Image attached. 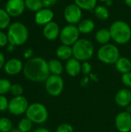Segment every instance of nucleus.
Returning <instances> with one entry per match:
<instances>
[{"label": "nucleus", "instance_id": "nucleus-1", "mask_svg": "<svg viewBox=\"0 0 131 132\" xmlns=\"http://www.w3.org/2000/svg\"><path fill=\"white\" fill-rule=\"evenodd\" d=\"M25 77L33 82H44L50 76L48 62L42 57L29 59L23 67Z\"/></svg>", "mask_w": 131, "mask_h": 132}, {"label": "nucleus", "instance_id": "nucleus-2", "mask_svg": "<svg viewBox=\"0 0 131 132\" xmlns=\"http://www.w3.org/2000/svg\"><path fill=\"white\" fill-rule=\"evenodd\" d=\"M111 39L117 44H126L131 39V28L128 23L122 20H117L110 27Z\"/></svg>", "mask_w": 131, "mask_h": 132}, {"label": "nucleus", "instance_id": "nucleus-3", "mask_svg": "<svg viewBox=\"0 0 131 132\" xmlns=\"http://www.w3.org/2000/svg\"><path fill=\"white\" fill-rule=\"evenodd\" d=\"M8 43L14 46L24 44L29 38V30L27 27L20 22H15L8 26L7 32Z\"/></svg>", "mask_w": 131, "mask_h": 132}, {"label": "nucleus", "instance_id": "nucleus-4", "mask_svg": "<svg viewBox=\"0 0 131 132\" xmlns=\"http://www.w3.org/2000/svg\"><path fill=\"white\" fill-rule=\"evenodd\" d=\"M73 56L80 61H87L94 53V46L91 41L86 39H79L72 46Z\"/></svg>", "mask_w": 131, "mask_h": 132}, {"label": "nucleus", "instance_id": "nucleus-5", "mask_svg": "<svg viewBox=\"0 0 131 132\" xmlns=\"http://www.w3.org/2000/svg\"><path fill=\"white\" fill-rule=\"evenodd\" d=\"M26 118H29L32 123L43 124L49 117L48 110L45 105L40 103H33L30 104L25 112Z\"/></svg>", "mask_w": 131, "mask_h": 132}, {"label": "nucleus", "instance_id": "nucleus-6", "mask_svg": "<svg viewBox=\"0 0 131 132\" xmlns=\"http://www.w3.org/2000/svg\"><path fill=\"white\" fill-rule=\"evenodd\" d=\"M97 57L100 61L106 64H115L120 58V51L115 45L107 43L98 50Z\"/></svg>", "mask_w": 131, "mask_h": 132}, {"label": "nucleus", "instance_id": "nucleus-7", "mask_svg": "<svg viewBox=\"0 0 131 132\" xmlns=\"http://www.w3.org/2000/svg\"><path fill=\"white\" fill-rule=\"evenodd\" d=\"M80 34V32L76 26L68 24L60 30L59 39L63 45L73 46L79 39Z\"/></svg>", "mask_w": 131, "mask_h": 132}, {"label": "nucleus", "instance_id": "nucleus-8", "mask_svg": "<svg viewBox=\"0 0 131 132\" xmlns=\"http://www.w3.org/2000/svg\"><path fill=\"white\" fill-rule=\"evenodd\" d=\"M46 92L52 97H57L61 94L64 88V81L59 75H50L45 81Z\"/></svg>", "mask_w": 131, "mask_h": 132}, {"label": "nucleus", "instance_id": "nucleus-9", "mask_svg": "<svg viewBox=\"0 0 131 132\" xmlns=\"http://www.w3.org/2000/svg\"><path fill=\"white\" fill-rule=\"evenodd\" d=\"M29 106V105L27 99L22 95V96L14 97L9 101L8 110L12 114L19 116L25 113Z\"/></svg>", "mask_w": 131, "mask_h": 132}, {"label": "nucleus", "instance_id": "nucleus-10", "mask_svg": "<svg viewBox=\"0 0 131 132\" xmlns=\"http://www.w3.org/2000/svg\"><path fill=\"white\" fill-rule=\"evenodd\" d=\"M64 18L66 21L71 25L78 24L82 19V9L74 4L68 5L64 9Z\"/></svg>", "mask_w": 131, "mask_h": 132}, {"label": "nucleus", "instance_id": "nucleus-11", "mask_svg": "<svg viewBox=\"0 0 131 132\" xmlns=\"http://www.w3.org/2000/svg\"><path fill=\"white\" fill-rule=\"evenodd\" d=\"M25 9V0H8L5 7V9L11 17L21 15L24 12Z\"/></svg>", "mask_w": 131, "mask_h": 132}, {"label": "nucleus", "instance_id": "nucleus-12", "mask_svg": "<svg viewBox=\"0 0 131 132\" xmlns=\"http://www.w3.org/2000/svg\"><path fill=\"white\" fill-rule=\"evenodd\" d=\"M115 125L120 132H130L131 131V114L127 111L119 113L115 118Z\"/></svg>", "mask_w": 131, "mask_h": 132}, {"label": "nucleus", "instance_id": "nucleus-13", "mask_svg": "<svg viewBox=\"0 0 131 132\" xmlns=\"http://www.w3.org/2000/svg\"><path fill=\"white\" fill-rule=\"evenodd\" d=\"M53 12L49 8H42L35 14V22L39 26H46L53 21Z\"/></svg>", "mask_w": 131, "mask_h": 132}, {"label": "nucleus", "instance_id": "nucleus-14", "mask_svg": "<svg viewBox=\"0 0 131 132\" xmlns=\"http://www.w3.org/2000/svg\"><path fill=\"white\" fill-rule=\"evenodd\" d=\"M23 67L24 66L22 65V63L20 60L17 58H12L5 63L4 70L7 74L14 76L19 74L23 70Z\"/></svg>", "mask_w": 131, "mask_h": 132}, {"label": "nucleus", "instance_id": "nucleus-15", "mask_svg": "<svg viewBox=\"0 0 131 132\" xmlns=\"http://www.w3.org/2000/svg\"><path fill=\"white\" fill-rule=\"evenodd\" d=\"M60 29L59 25L56 22H50L49 23L44 26L43 28V36L48 40H55L56 38L59 37L60 34Z\"/></svg>", "mask_w": 131, "mask_h": 132}, {"label": "nucleus", "instance_id": "nucleus-16", "mask_svg": "<svg viewBox=\"0 0 131 132\" xmlns=\"http://www.w3.org/2000/svg\"><path fill=\"white\" fill-rule=\"evenodd\" d=\"M115 102L120 107H128L131 103V90L127 88L120 90L115 95Z\"/></svg>", "mask_w": 131, "mask_h": 132}, {"label": "nucleus", "instance_id": "nucleus-17", "mask_svg": "<svg viewBox=\"0 0 131 132\" xmlns=\"http://www.w3.org/2000/svg\"><path fill=\"white\" fill-rule=\"evenodd\" d=\"M81 66L80 61L73 58H70L66 61L65 69L66 73L71 77H76L81 73Z\"/></svg>", "mask_w": 131, "mask_h": 132}, {"label": "nucleus", "instance_id": "nucleus-18", "mask_svg": "<svg viewBox=\"0 0 131 132\" xmlns=\"http://www.w3.org/2000/svg\"><path fill=\"white\" fill-rule=\"evenodd\" d=\"M77 27L80 33L88 34L92 32L95 29V23L90 19H84L78 23Z\"/></svg>", "mask_w": 131, "mask_h": 132}, {"label": "nucleus", "instance_id": "nucleus-19", "mask_svg": "<svg viewBox=\"0 0 131 132\" xmlns=\"http://www.w3.org/2000/svg\"><path fill=\"white\" fill-rule=\"evenodd\" d=\"M95 39L98 43L102 44V45L109 43L110 39H112L110 29L103 28V29L97 30L95 34Z\"/></svg>", "mask_w": 131, "mask_h": 132}, {"label": "nucleus", "instance_id": "nucleus-20", "mask_svg": "<svg viewBox=\"0 0 131 132\" xmlns=\"http://www.w3.org/2000/svg\"><path fill=\"white\" fill-rule=\"evenodd\" d=\"M56 56L61 60H68L73 56V49L70 46L61 45L56 50Z\"/></svg>", "mask_w": 131, "mask_h": 132}, {"label": "nucleus", "instance_id": "nucleus-21", "mask_svg": "<svg viewBox=\"0 0 131 132\" xmlns=\"http://www.w3.org/2000/svg\"><path fill=\"white\" fill-rule=\"evenodd\" d=\"M115 66L117 70L123 74L131 71V61L127 57H120Z\"/></svg>", "mask_w": 131, "mask_h": 132}, {"label": "nucleus", "instance_id": "nucleus-22", "mask_svg": "<svg viewBox=\"0 0 131 132\" xmlns=\"http://www.w3.org/2000/svg\"><path fill=\"white\" fill-rule=\"evenodd\" d=\"M49 72L53 75H61L63 71V66L62 63L56 59H53L48 62Z\"/></svg>", "mask_w": 131, "mask_h": 132}, {"label": "nucleus", "instance_id": "nucleus-23", "mask_svg": "<svg viewBox=\"0 0 131 132\" xmlns=\"http://www.w3.org/2000/svg\"><path fill=\"white\" fill-rule=\"evenodd\" d=\"M97 0H75V4L82 10L93 11L97 6Z\"/></svg>", "mask_w": 131, "mask_h": 132}, {"label": "nucleus", "instance_id": "nucleus-24", "mask_svg": "<svg viewBox=\"0 0 131 132\" xmlns=\"http://www.w3.org/2000/svg\"><path fill=\"white\" fill-rule=\"evenodd\" d=\"M93 12L96 17L100 20H107L110 17V12L106 6L97 5Z\"/></svg>", "mask_w": 131, "mask_h": 132}, {"label": "nucleus", "instance_id": "nucleus-25", "mask_svg": "<svg viewBox=\"0 0 131 132\" xmlns=\"http://www.w3.org/2000/svg\"><path fill=\"white\" fill-rule=\"evenodd\" d=\"M25 8L31 12H36L43 8V3L42 0H25Z\"/></svg>", "mask_w": 131, "mask_h": 132}, {"label": "nucleus", "instance_id": "nucleus-26", "mask_svg": "<svg viewBox=\"0 0 131 132\" xmlns=\"http://www.w3.org/2000/svg\"><path fill=\"white\" fill-rule=\"evenodd\" d=\"M10 15L5 9H0V29H4L10 26Z\"/></svg>", "mask_w": 131, "mask_h": 132}, {"label": "nucleus", "instance_id": "nucleus-27", "mask_svg": "<svg viewBox=\"0 0 131 132\" xmlns=\"http://www.w3.org/2000/svg\"><path fill=\"white\" fill-rule=\"evenodd\" d=\"M32 122L26 117L21 119L18 124V129L22 132H29L32 128Z\"/></svg>", "mask_w": 131, "mask_h": 132}, {"label": "nucleus", "instance_id": "nucleus-28", "mask_svg": "<svg viewBox=\"0 0 131 132\" xmlns=\"http://www.w3.org/2000/svg\"><path fill=\"white\" fill-rule=\"evenodd\" d=\"M12 130V123L8 118H0V131L10 132Z\"/></svg>", "mask_w": 131, "mask_h": 132}, {"label": "nucleus", "instance_id": "nucleus-29", "mask_svg": "<svg viewBox=\"0 0 131 132\" xmlns=\"http://www.w3.org/2000/svg\"><path fill=\"white\" fill-rule=\"evenodd\" d=\"M11 87L12 84L8 80L4 78L0 79V95H4L9 92Z\"/></svg>", "mask_w": 131, "mask_h": 132}, {"label": "nucleus", "instance_id": "nucleus-30", "mask_svg": "<svg viewBox=\"0 0 131 132\" xmlns=\"http://www.w3.org/2000/svg\"><path fill=\"white\" fill-rule=\"evenodd\" d=\"M10 92L14 97L22 96V94L23 93V87L20 84H12Z\"/></svg>", "mask_w": 131, "mask_h": 132}, {"label": "nucleus", "instance_id": "nucleus-31", "mask_svg": "<svg viewBox=\"0 0 131 132\" xmlns=\"http://www.w3.org/2000/svg\"><path fill=\"white\" fill-rule=\"evenodd\" d=\"M56 132H74V129L71 125L64 123L58 126Z\"/></svg>", "mask_w": 131, "mask_h": 132}, {"label": "nucleus", "instance_id": "nucleus-32", "mask_svg": "<svg viewBox=\"0 0 131 132\" xmlns=\"http://www.w3.org/2000/svg\"><path fill=\"white\" fill-rule=\"evenodd\" d=\"M9 101L4 95H0V111H6L8 108Z\"/></svg>", "mask_w": 131, "mask_h": 132}, {"label": "nucleus", "instance_id": "nucleus-33", "mask_svg": "<svg viewBox=\"0 0 131 132\" xmlns=\"http://www.w3.org/2000/svg\"><path fill=\"white\" fill-rule=\"evenodd\" d=\"M122 83L127 87H131V71L124 73L121 77Z\"/></svg>", "mask_w": 131, "mask_h": 132}, {"label": "nucleus", "instance_id": "nucleus-34", "mask_svg": "<svg viewBox=\"0 0 131 132\" xmlns=\"http://www.w3.org/2000/svg\"><path fill=\"white\" fill-rule=\"evenodd\" d=\"M91 71H92L91 64L87 61L83 62L82 63V66H81V72L85 75H88L91 73Z\"/></svg>", "mask_w": 131, "mask_h": 132}, {"label": "nucleus", "instance_id": "nucleus-35", "mask_svg": "<svg viewBox=\"0 0 131 132\" xmlns=\"http://www.w3.org/2000/svg\"><path fill=\"white\" fill-rule=\"evenodd\" d=\"M8 43V36L6 33L0 30V47H3L7 45Z\"/></svg>", "mask_w": 131, "mask_h": 132}, {"label": "nucleus", "instance_id": "nucleus-36", "mask_svg": "<svg viewBox=\"0 0 131 132\" xmlns=\"http://www.w3.org/2000/svg\"><path fill=\"white\" fill-rule=\"evenodd\" d=\"M42 1L43 5L46 8H49V6L53 5L57 2V0H42Z\"/></svg>", "mask_w": 131, "mask_h": 132}, {"label": "nucleus", "instance_id": "nucleus-37", "mask_svg": "<svg viewBox=\"0 0 131 132\" xmlns=\"http://www.w3.org/2000/svg\"><path fill=\"white\" fill-rule=\"evenodd\" d=\"M32 55H33V51L31 50V49H28V50H26L25 51V53H24V57L25 58V59H31V58H32Z\"/></svg>", "mask_w": 131, "mask_h": 132}, {"label": "nucleus", "instance_id": "nucleus-38", "mask_svg": "<svg viewBox=\"0 0 131 132\" xmlns=\"http://www.w3.org/2000/svg\"><path fill=\"white\" fill-rule=\"evenodd\" d=\"M5 64V56L4 55L0 52V69H2Z\"/></svg>", "mask_w": 131, "mask_h": 132}, {"label": "nucleus", "instance_id": "nucleus-39", "mask_svg": "<svg viewBox=\"0 0 131 132\" xmlns=\"http://www.w3.org/2000/svg\"><path fill=\"white\" fill-rule=\"evenodd\" d=\"M34 132H50V131H49L48 129L44 128H39L36 129Z\"/></svg>", "mask_w": 131, "mask_h": 132}, {"label": "nucleus", "instance_id": "nucleus-40", "mask_svg": "<svg viewBox=\"0 0 131 132\" xmlns=\"http://www.w3.org/2000/svg\"><path fill=\"white\" fill-rule=\"evenodd\" d=\"M88 81H89L88 78H87V77H84V78L82 80V81H81V85L83 86V84H84L85 85H87V84H88Z\"/></svg>", "mask_w": 131, "mask_h": 132}, {"label": "nucleus", "instance_id": "nucleus-41", "mask_svg": "<svg viewBox=\"0 0 131 132\" xmlns=\"http://www.w3.org/2000/svg\"><path fill=\"white\" fill-rule=\"evenodd\" d=\"M15 46H14V45L9 43V46H8V52H12V51L14 50Z\"/></svg>", "mask_w": 131, "mask_h": 132}, {"label": "nucleus", "instance_id": "nucleus-42", "mask_svg": "<svg viewBox=\"0 0 131 132\" xmlns=\"http://www.w3.org/2000/svg\"><path fill=\"white\" fill-rule=\"evenodd\" d=\"M124 2H125V4L128 7H130L131 8V0H124Z\"/></svg>", "mask_w": 131, "mask_h": 132}, {"label": "nucleus", "instance_id": "nucleus-43", "mask_svg": "<svg viewBox=\"0 0 131 132\" xmlns=\"http://www.w3.org/2000/svg\"><path fill=\"white\" fill-rule=\"evenodd\" d=\"M105 3H106V5H107V6H111V5H113V1H112V0H108V1L106 2Z\"/></svg>", "mask_w": 131, "mask_h": 132}, {"label": "nucleus", "instance_id": "nucleus-44", "mask_svg": "<svg viewBox=\"0 0 131 132\" xmlns=\"http://www.w3.org/2000/svg\"><path fill=\"white\" fill-rule=\"evenodd\" d=\"M10 132H22L20 130H19V129H13V130H12Z\"/></svg>", "mask_w": 131, "mask_h": 132}, {"label": "nucleus", "instance_id": "nucleus-45", "mask_svg": "<svg viewBox=\"0 0 131 132\" xmlns=\"http://www.w3.org/2000/svg\"><path fill=\"white\" fill-rule=\"evenodd\" d=\"M98 1H100V2H107L108 0H98Z\"/></svg>", "mask_w": 131, "mask_h": 132}, {"label": "nucleus", "instance_id": "nucleus-46", "mask_svg": "<svg viewBox=\"0 0 131 132\" xmlns=\"http://www.w3.org/2000/svg\"><path fill=\"white\" fill-rule=\"evenodd\" d=\"M0 132H2V131H0Z\"/></svg>", "mask_w": 131, "mask_h": 132}]
</instances>
